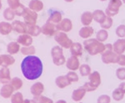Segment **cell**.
<instances>
[{"label": "cell", "mask_w": 125, "mask_h": 103, "mask_svg": "<svg viewBox=\"0 0 125 103\" xmlns=\"http://www.w3.org/2000/svg\"><path fill=\"white\" fill-rule=\"evenodd\" d=\"M21 71L27 80H37L43 74V62L39 56L35 55L27 56L21 62Z\"/></svg>", "instance_id": "cell-1"}, {"label": "cell", "mask_w": 125, "mask_h": 103, "mask_svg": "<svg viewBox=\"0 0 125 103\" xmlns=\"http://www.w3.org/2000/svg\"><path fill=\"white\" fill-rule=\"evenodd\" d=\"M83 47L90 55L95 56L98 53H103L105 51V45L98 41L96 38H89L83 42Z\"/></svg>", "instance_id": "cell-2"}, {"label": "cell", "mask_w": 125, "mask_h": 103, "mask_svg": "<svg viewBox=\"0 0 125 103\" xmlns=\"http://www.w3.org/2000/svg\"><path fill=\"white\" fill-rule=\"evenodd\" d=\"M51 56L53 62L56 66H62L66 62L65 56L63 55L62 48L60 46H54L51 49Z\"/></svg>", "instance_id": "cell-3"}, {"label": "cell", "mask_w": 125, "mask_h": 103, "mask_svg": "<svg viewBox=\"0 0 125 103\" xmlns=\"http://www.w3.org/2000/svg\"><path fill=\"white\" fill-rule=\"evenodd\" d=\"M54 40L58 42V46H60L62 48L68 49L73 44V41L68 37L67 33L63 32L57 31L54 34Z\"/></svg>", "instance_id": "cell-4"}, {"label": "cell", "mask_w": 125, "mask_h": 103, "mask_svg": "<svg viewBox=\"0 0 125 103\" xmlns=\"http://www.w3.org/2000/svg\"><path fill=\"white\" fill-rule=\"evenodd\" d=\"M121 6H122V1L121 0H110L106 9L105 14L107 16H109V17L117 15L118 13Z\"/></svg>", "instance_id": "cell-5"}, {"label": "cell", "mask_w": 125, "mask_h": 103, "mask_svg": "<svg viewBox=\"0 0 125 103\" xmlns=\"http://www.w3.org/2000/svg\"><path fill=\"white\" fill-rule=\"evenodd\" d=\"M23 18L25 24H27V25H34L37 23L38 13L36 12L33 11V10L29 9V8H26Z\"/></svg>", "instance_id": "cell-6"}, {"label": "cell", "mask_w": 125, "mask_h": 103, "mask_svg": "<svg viewBox=\"0 0 125 103\" xmlns=\"http://www.w3.org/2000/svg\"><path fill=\"white\" fill-rule=\"evenodd\" d=\"M118 54H116L114 51H108L105 50L102 53V61L105 64L109 63H117V60H118Z\"/></svg>", "instance_id": "cell-7"}, {"label": "cell", "mask_w": 125, "mask_h": 103, "mask_svg": "<svg viewBox=\"0 0 125 103\" xmlns=\"http://www.w3.org/2000/svg\"><path fill=\"white\" fill-rule=\"evenodd\" d=\"M41 32L43 35L48 36V37H53L57 32L56 24L50 23V22H46L41 27Z\"/></svg>", "instance_id": "cell-8"}, {"label": "cell", "mask_w": 125, "mask_h": 103, "mask_svg": "<svg viewBox=\"0 0 125 103\" xmlns=\"http://www.w3.org/2000/svg\"><path fill=\"white\" fill-rule=\"evenodd\" d=\"M73 28L72 21L69 19H62L60 23L56 24V29L57 31L63 32V33H68L70 32Z\"/></svg>", "instance_id": "cell-9"}, {"label": "cell", "mask_w": 125, "mask_h": 103, "mask_svg": "<svg viewBox=\"0 0 125 103\" xmlns=\"http://www.w3.org/2000/svg\"><path fill=\"white\" fill-rule=\"evenodd\" d=\"M33 37L27 33L20 34L17 38V42L19 45H22L23 47H29L33 44Z\"/></svg>", "instance_id": "cell-10"}, {"label": "cell", "mask_w": 125, "mask_h": 103, "mask_svg": "<svg viewBox=\"0 0 125 103\" xmlns=\"http://www.w3.org/2000/svg\"><path fill=\"white\" fill-rule=\"evenodd\" d=\"M79 60H78V56H71L69 58H68L67 62H66V66L69 71H73L75 72L79 68Z\"/></svg>", "instance_id": "cell-11"}, {"label": "cell", "mask_w": 125, "mask_h": 103, "mask_svg": "<svg viewBox=\"0 0 125 103\" xmlns=\"http://www.w3.org/2000/svg\"><path fill=\"white\" fill-rule=\"evenodd\" d=\"M13 92H14V89H13L11 84H3V86H2L1 90H0V96L5 99L10 98L12 96V95L13 94Z\"/></svg>", "instance_id": "cell-12"}, {"label": "cell", "mask_w": 125, "mask_h": 103, "mask_svg": "<svg viewBox=\"0 0 125 103\" xmlns=\"http://www.w3.org/2000/svg\"><path fill=\"white\" fill-rule=\"evenodd\" d=\"M44 92V85L40 82H37L30 87V92L33 96H39Z\"/></svg>", "instance_id": "cell-13"}, {"label": "cell", "mask_w": 125, "mask_h": 103, "mask_svg": "<svg viewBox=\"0 0 125 103\" xmlns=\"http://www.w3.org/2000/svg\"><path fill=\"white\" fill-rule=\"evenodd\" d=\"M11 79L9 68L6 66H2V68L0 69V82L3 84H7L9 83Z\"/></svg>", "instance_id": "cell-14"}, {"label": "cell", "mask_w": 125, "mask_h": 103, "mask_svg": "<svg viewBox=\"0 0 125 103\" xmlns=\"http://www.w3.org/2000/svg\"><path fill=\"white\" fill-rule=\"evenodd\" d=\"M88 78H89L88 82L90 83V85L97 89L101 83V76H100V74L98 73V72L94 71V72H91L88 76Z\"/></svg>", "instance_id": "cell-15"}, {"label": "cell", "mask_w": 125, "mask_h": 103, "mask_svg": "<svg viewBox=\"0 0 125 103\" xmlns=\"http://www.w3.org/2000/svg\"><path fill=\"white\" fill-rule=\"evenodd\" d=\"M13 30L19 34L26 33V24L24 22H21L19 20H14L12 23Z\"/></svg>", "instance_id": "cell-16"}, {"label": "cell", "mask_w": 125, "mask_h": 103, "mask_svg": "<svg viewBox=\"0 0 125 103\" xmlns=\"http://www.w3.org/2000/svg\"><path fill=\"white\" fill-rule=\"evenodd\" d=\"M62 19V15L61 12L58 11V10H53V11L50 12V14L48 16L47 22H50V23H53L54 24H58V23L61 22Z\"/></svg>", "instance_id": "cell-17"}, {"label": "cell", "mask_w": 125, "mask_h": 103, "mask_svg": "<svg viewBox=\"0 0 125 103\" xmlns=\"http://www.w3.org/2000/svg\"><path fill=\"white\" fill-rule=\"evenodd\" d=\"M26 33L30 35L31 37H38L41 32V28L37 24L34 25H27L26 24Z\"/></svg>", "instance_id": "cell-18"}, {"label": "cell", "mask_w": 125, "mask_h": 103, "mask_svg": "<svg viewBox=\"0 0 125 103\" xmlns=\"http://www.w3.org/2000/svg\"><path fill=\"white\" fill-rule=\"evenodd\" d=\"M113 51L118 55L123 54L125 52V41L124 39H118L114 43Z\"/></svg>", "instance_id": "cell-19"}, {"label": "cell", "mask_w": 125, "mask_h": 103, "mask_svg": "<svg viewBox=\"0 0 125 103\" xmlns=\"http://www.w3.org/2000/svg\"><path fill=\"white\" fill-rule=\"evenodd\" d=\"M86 90L84 89L83 86L82 87H79L78 89L74 90L72 93V99L74 101V102H80L83 98L84 97L86 94Z\"/></svg>", "instance_id": "cell-20"}, {"label": "cell", "mask_w": 125, "mask_h": 103, "mask_svg": "<svg viewBox=\"0 0 125 103\" xmlns=\"http://www.w3.org/2000/svg\"><path fill=\"white\" fill-rule=\"evenodd\" d=\"M55 84L58 88L62 89V88H65L66 86H69L71 84V82L68 81L66 75H64V76H58L55 79Z\"/></svg>", "instance_id": "cell-21"}, {"label": "cell", "mask_w": 125, "mask_h": 103, "mask_svg": "<svg viewBox=\"0 0 125 103\" xmlns=\"http://www.w3.org/2000/svg\"><path fill=\"white\" fill-rule=\"evenodd\" d=\"M29 9L38 13L43 10V3L41 0H31L29 3Z\"/></svg>", "instance_id": "cell-22"}, {"label": "cell", "mask_w": 125, "mask_h": 103, "mask_svg": "<svg viewBox=\"0 0 125 103\" xmlns=\"http://www.w3.org/2000/svg\"><path fill=\"white\" fill-rule=\"evenodd\" d=\"M70 52L72 56H79L83 54V47L79 42H73V44L70 47Z\"/></svg>", "instance_id": "cell-23"}, {"label": "cell", "mask_w": 125, "mask_h": 103, "mask_svg": "<svg viewBox=\"0 0 125 103\" xmlns=\"http://www.w3.org/2000/svg\"><path fill=\"white\" fill-rule=\"evenodd\" d=\"M13 31L12 23L9 22H0V34L3 36L9 35Z\"/></svg>", "instance_id": "cell-24"}, {"label": "cell", "mask_w": 125, "mask_h": 103, "mask_svg": "<svg viewBox=\"0 0 125 103\" xmlns=\"http://www.w3.org/2000/svg\"><path fill=\"white\" fill-rule=\"evenodd\" d=\"M1 59H2V66H6L9 67V66L13 65L15 62V58L13 57V55L10 54H3L1 55Z\"/></svg>", "instance_id": "cell-25"}, {"label": "cell", "mask_w": 125, "mask_h": 103, "mask_svg": "<svg viewBox=\"0 0 125 103\" xmlns=\"http://www.w3.org/2000/svg\"><path fill=\"white\" fill-rule=\"evenodd\" d=\"M78 34L82 38H88L94 34V28L90 26H84L79 30Z\"/></svg>", "instance_id": "cell-26"}, {"label": "cell", "mask_w": 125, "mask_h": 103, "mask_svg": "<svg viewBox=\"0 0 125 103\" xmlns=\"http://www.w3.org/2000/svg\"><path fill=\"white\" fill-rule=\"evenodd\" d=\"M20 51V45L17 42H10L7 46V52L10 55L17 54Z\"/></svg>", "instance_id": "cell-27"}, {"label": "cell", "mask_w": 125, "mask_h": 103, "mask_svg": "<svg viewBox=\"0 0 125 103\" xmlns=\"http://www.w3.org/2000/svg\"><path fill=\"white\" fill-rule=\"evenodd\" d=\"M106 14L104 12H103L100 9H97L93 13V19L97 23L101 24L104 21V19H106Z\"/></svg>", "instance_id": "cell-28"}, {"label": "cell", "mask_w": 125, "mask_h": 103, "mask_svg": "<svg viewBox=\"0 0 125 103\" xmlns=\"http://www.w3.org/2000/svg\"><path fill=\"white\" fill-rule=\"evenodd\" d=\"M93 21V13L91 12H84L81 15V23L84 26H89Z\"/></svg>", "instance_id": "cell-29"}, {"label": "cell", "mask_w": 125, "mask_h": 103, "mask_svg": "<svg viewBox=\"0 0 125 103\" xmlns=\"http://www.w3.org/2000/svg\"><path fill=\"white\" fill-rule=\"evenodd\" d=\"M20 52L24 56H33L36 52V48L34 46L31 45L29 47H22L20 48Z\"/></svg>", "instance_id": "cell-30"}, {"label": "cell", "mask_w": 125, "mask_h": 103, "mask_svg": "<svg viewBox=\"0 0 125 103\" xmlns=\"http://www.w3.org/2000/svg\"><path fill=\"white\" fill-rule=\"evenodd\" d=\"M9 83L12 85V86L13 87L14 91H19V89H21L23 85V81H22V79H20L18 76H15V77L12 78Z\"/></svg>", "instance_id": "cell-31"}, {"label": "cell", "mask_w": 125, "mask_h": 103, "mask_svg": "<svg viewBox=\"0 0 125 103\" xmlns=\"http://www.w3.org/2000/svg\"><path fill=\"white\" fill-rule=\"evenodd\" d=\"M3 18H4L5 20L7 21H13V19L15 17V13H14V11H13L12 9L10 8H7L4 11H3Z\"/></svg>", "instance_id": "cell-32"}, {"label": "cell", "mask_w": 125, "mask_h": 103, "mask_svg": "<svg viewBox=\"0 0 125 103\" xmlns=\"http://www.w3.org/2000/svg\"><path fill=\"white\" fill-rule=\"evenodd\" d=\"M108 32H107V30L105 29L99 30L96 34V39L101 42L106 41V40L108 39Z\"/></svg>", "instance_id": "cell-33"}, {"label": "cell", "mask_w": 125, "mask_h": 103, "mask_svg": "<svg viewBox=\"0 0 125 103\" xmlns=\"http://www.w3.org/2000/svg\"><path fill=\"white\" fill-rule=\"evenodd\" d=\"M78 70H79L80 75L82 76H89V74L91 73V67L88 64H83V65L79 66Z\"/></svg>", "instance_id": "cell-34"}, {"label": "cell", "mask_w": 125, "mask_h": 103, "mask_svg": "<svg viewBox=\"0 0 125 103\" xmlns=\"http://www.w3.org/2000/svg\"><path fill=\"white\" fill-rule=\"evenodd\" d=\"M10 98H11V103H23L24 100L23 94L19 92L13 93Z\"/></svg>", "instance_id": "cell-35"}, {"label": "cell", "mask_w": 125, "mask_h": 103, "mask_svg": "<svg viewBox=\"0 0 125 103\" xmlns=\"http://www.w3.org/2000/svg\"><path fill=\"white\" fill-rule=\"evenodd\" d=\"M124 93L121 91L119 88H116L115 90L113 92V98L114 100L117 101V102H120L124 99Z\"/></svg>", "instance_id": "cell-36"}, {"label": "cell", "mask_w": 125, "mask_h": 103, "mask_svg": "<svg viewBox=\"0 0 125 103\" xmlns=\"http://www.w3.org/2000/svg\"><path fill=\"white\" fill-rule=\"evenodd\" d=\"M101 27L103 28V29H108L112 27L113 25V19L112 17H109V16H106V19H104V21L100 24Z\"/></svg>", "instance_id": "cell-37"}, {"label": "cell", "mask_w": 125, "mask_h": 103, "mask_svg": "<svg viewBox=\"0 0 125 103\" xmlns=\"http://www.w3.org/2000/svg\"><path fill=\"white\" fill-rule=\"evenodd\" d=\"M66 76H67V78L68 79V81H69L70 82H76L78 81V74L76 73L75 72H73V71H71V72H68L67 73V75H66Z\"/></svg>", "instance_id": "cell-38"}, {"label": "cell", "mask_w": 125, "mask_h": 103, "mask_svg": "<svg viewBox=\"0 0 125 103\" xmlns=\"http://www.w3.org/2000/svg\"><path fill=\"white\" fill-rule=\"evenodd\" d=\"M116 34L118 37H125V25L122 24L116 28Z\"/></svg>", "instance_id": "cell-39"}, {"label": "cell", "mask_w": 125, "mask_h": 103, "mask_svg": "<svg viewBox=\"0 0 125 103\" xmlns=\"http://www.w3.org/2000/svg\"><path fill=\"white\" fill-rule=\"evenodd\" d=\"M25 9H26L25 6H24L23 4H22V3H20V5L19 6V7H18L16 9L13 10V11H14L15 15L19 16V17H23L24 12H25Z\"/></svg>", "instance_id": "cell-40"}, {"label": "cell", "mask_w": 125, "mask_h": 103, "mask_svg": "<svg viewBox=\"0 0 125 103\" xmlns=\"http://www.w3.org/2000/svg\"><path fill=\"white\" fill-rule=\"evenodd\" d=\"M8 1V4L10 9H12L13 10H14L17 9L18 7L20 5V0H7Z\"/></svg>", "instance_id": "cell-41"}, {"label": "cell", "mask_w": 125, "mask_h": 103, "mask_svg": "<svg viewBox=\"0 0 125 103\" xmlns=\"http://www.w3.org/2000/svg\"><path fill=\"white\" fill-rule=\"evenodd\" d=\"M116 76L119 80H125V67H120L117 69Z\"/></svg>", "instance_id": "cell-42"}, {"label": "cell", "mask_w": 125, "mask_h": 103, "mask_svg": "<svg viewBox=\"0 0 125 103\" xmlns=\"http://www.w3.org/2000/svg\"><path fill=\"white\" fill-rule=\"evenodd\" d=\"M97 103H110V97L107 95H102L98 98Z\"/></svg>", "instance_id": "cell-43"}, {"label": "cell", "mask_w": 125, "mask_h": 103, "mask_svg": "<svg viewBox=\"0 0 125 103\" xmlns=\"http://www.w3.org/2000/svg\"><path fill=\"white\" fill-rule=\"evenodd\" d=\"M38 103H53V100L49 97H47L45 96H39V101H38Z\"/></svg>", "instance_id": "cell-44"}, {"label": "cell", "mask_w": 125, "mask_h": 103, "mask_svg": "<svg viewBox=\"0 0 125 103\" xmlns=\"http://www.w3.org/2000/svg\"><path fill=\"white\" fill-rule=\"evenodd\" d=\"M117 63L121 66H125V55H124V54L118 55V60H117Z\"/></svg>", "instance_id": "cell-45"}, {"label": "cell", "mask_w": 125, "mask_h": 103, "mask_svg": "<svg viewBox=\"0 0 125 103\" xmlns=\"http://www.w3.org/2000/svg\"><path fill=\"white\" fill-rule=\"evenodd\" d=\"M83 86L84 87V89L86 90V92H94V91H95V90H96V88H94V86H91L89 82H85V83H84V85H83Z\"/></svg>", "instance_id": "cell-46"}, {"label": "cell", "mask_w": 125, "mask_h": 103, "mask_svg": "<svg viewBox=\"0 0 125 103\" xmlns=\"http://www.w3.org/2000/svg\"><path fill=\"white\" fill-rule=\"evenodd\" d=\"M118 88L125 94V82H122V83L118 86Z\"/></svg>", "instance_id": "cell-47"}, {"label": "cell", "mask_w": 125, "mask_h": 103, "mask_svg": "<svg viewBox=\"0 0 125 103\" xmlns=\"http://www.w3.org/2000/svg\"><path fill=\"white\" fill-rule=\"evenodd\" d=\"M105 50H108V51H113V45L110 43L106 44L105 45Z\"/></svg>", "instance_id": "cell-48"}, {"label": "cell", "mask_w": 125, "mask_h": 103, "mask_svg": "<svg viewBox=\"0 0 125 103\" xmlns=\"http://www.w3.org/2000/svg\"><path fill=\"white\" fill-rule=\"evenodd\" d=\"M23 103H32V101L29 100V99H24Z\"/></svg>", "instance_id": "cell-49"}, {"label": "cell", "mask_w": 125, "mask_h": 103, "mask_svg": "<svg viewBox=\"0 0 125 103\" xmlns=\"http://www.w3.org/2000/svg\"><path fill=\"white\" fill-rule=\"evenodd\" d=\"M56 103H67L64 100H58Z\"/></svg>", "instance_id": "cell-50"}, {"label": "cell", "mask_w": 125, "mask_h": 103, "mask_svg": "<svg viewBox=\"0 0 125 103\" xmlns=\"http://www.w3.org/2000/svg\"><path fill=\"white\" fill-rule=\"evenodd\" d=\"M65 2H67V3H70V2H73V0H64Z\"/></svg>", "instance_id": "cell-51"}, {"label": "cell", "mask_w": 125, "mask_h": 103, "mask_svg": "<svg viewBox=\"0 0 125 103\" xmlns=\"http://www.w3.org/2000/svg\"><path fill=\"white\" fill-rule=\"evenodd\" d=\"M2 65V59H1V55H0V66Z\"/></svg>", "instance_id": "cell-52"}, {"label": "cell", "mask_w": 125, "mask_h": 103, "mask_svg": "<svg viewBox=\"0 0 125 103\" xmlns=\"http://www.w3.org/2000/svg\"><path fill=\"white\" fill-rule=\"evenodd\" d=\"M2 9V2L0 1V9Z\"/></svg>", "instance_id": "cell-53"}, {"label": "cell", "mask_w": 125, "mask_h": 103, "mask_svg": "<svg viewBox=\"0 0 125 103\" xmlns=\"http://www.w3.org/2000/svg\"><path fill=\"white\" fill-rule=\"evenodd\" d=\"M123 2H124V3H125V0H123Z\"/></svg>", "instance_id": "cell-54"}, {"label": "cell", "mask_w": 125, "mask_h": 103, "mask_svg": "<svg viewBox=\"0 0 125 103\" xmlns=\"http://www.w3.org/2000/svg\"><path fill=\"white\" fill-rule=\"evenodd\" d=\"M100 1H106V0H100Z\"/></svg>", "instance_id": "cell-55"}, {"label": "cell", "mask_w": 125, "mask_h": 103, "mask_svg": "<svg viewBox=\"0 0 125 103\" xmlns=\"http://www.w3.org/2000/svg\"><path fill=\"white\" fill-rule=\"evenodd\" d=\"M79 103H83V102H79Z\"/></svg>", "instance_id": "cell-56"}, {"label": "cell", "mask_w": 125, "mask_h": 103, "mask_svg": "<svg viewBox=\"0 0 125 103\" xmlns=\"http://www.w3.org/2000/svg\"><path fill=\"white\" fill-rule=\"evenodd\" d=\"M124 41H125V39H124Z\"/></svg>", "instance_id": "cell-57"}, {"label": "cell", "mask_w": 125, "mask_h": 103, "mask_svg": "<svg viewBox=\"0 0 125 103\" xmlns=\"http://www.w3.org/2000/svg\"><path fill=\"white\" fill-rule=\"evenodd\" d=\"M0 1H1V0H0Z\"/></svg>", "instance_id": "cell-58"}]
</instances>
